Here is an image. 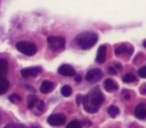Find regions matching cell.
<instances>
[{
    "mask_svg": "<svg viewBox=\"0 0 146 128\" xmlns=\"http://www.w3.org/2000/svg\"><path fill=\"white\" fill-rule=\"evenodd\" d=\"M102 77H103V72L100 69L95 68V69H91L87 72V74H86V76H85V79L87 80L88 82H90V83H96V82L99 81Z\"/></svg>",
    "mask_w": 146,
    "mask_h": 128,
    "instance_id": "5",
    "label": "cell"
},
{
    "mask_svg": "<svg viewBox=\"0 0 146 128\" xmlns=\"http://www.w3.org/2000/svg\"><path fill=\"white\" fill-rule=\"evenodd\" d=\"M42 72L41 67L35 66V67H27L21 70V75L23 78H29V77H36L37 75Z\"/></svg>",
    "mask_w": 146,
    "mask_h": 128,
    "instance_id": "6",
    "label": "cell"
},
{
    "mask_svg": "<svg viewBox=\"0 0 146 128\" xmlns=\"http://www.w3.org/2000/svg\"><path fill=\"white\" fill-rule=\"evenodd\" d=\"M134 113H135V116L138 118V119H145L146 118V105L144 103H140L138 104L135 107V110H134Z\"/></svg>",
    "mask_w": 146,
    "mask_h": 128,
    "instance_id": "9",
    "label": "cell"
},
{
    "mask_svg": "<svg viewBox=\"0 0 146 128\" xmlns=\"http://www.w3.org/2000/svg\"><path fill=\"white\" fill-rule=\"evenodd\" d=\"M37 101H38V99H37V97L35 95L29 96V98H28V108L29 109H32V108L36 105Z\"/></svg>",
    "mask_w": 146,
    "mask_h": 128,
    "instance_id": "17",
    "label": "cell"
},
{
    "mask_svg": "<svg viewBox=\"0 0 146 128\" xmlns=\"http://www.w3.org/2000/svg\"><path fill=\"white\" fill-rule=\"evenodd\" d=\"M58 73L61 74L63 76H68V77H72V76H75L76 72L74 70V68L71 67L70 65H67V64H63L60 67L58 68Z\"/></svg>",
    "mask_w": 146,
    "mask_h": 128,
    "instance_id": "8",
    "label": "cell"
},
{
    "mask_svg": "<svg viewBox=\"0 0 146 128\" xmlns=\"http://www.w3.org/2000/svg\"><path fill=\"white\" fill-rule=\"evenodd\" d=\"M16 48L19 52L23 53L27 56H32L37 52V47L34 43L26 42V41H20L16 44Z\"/></svg>",
    "mask_w": 146,
    "mask_h": 128,
    "instance_id": "3",
    "label": "cell"
},
{
    "mask_svg": "<svg viewBox=\"0 0 146 128\" xmlns=\"http://www.w3.org/2000/svg\"><path fill=\"white\" fill-rule=\"evenodd\" d=\"M66 122V116L63 114H53L48 117V123L52 126H61Z\"/></svg>",
    "mask_w": 146,
    "mask_h": 128,
    "instance_id": "7",
    "label": "cell"
},
{
    "mask_svg": "<svg viewBox=\"0 0 146 128\" xmlns=\"http://www.w3.org/2000/svg\"><path fill=\"white\" fill-rule=\"evenodd\" d=\"M83 98H84V96H82V95H77V105H81L82 104V102H83Z\"/></svg>",
    "mask_w": 146,
    "mask_h": 128,
    "instance_id": "25",
    "label": "cell"
},
{
    "mask_svg": "<svg viewBox=\"0 0 146 128\" xmlns=\"http://www.w3.org/2000/svg\"><path fill=\"white\" fill-rule=\"evenodd\" d=\"M5 128H26L22 124H8L7 126H5Z\"/></svg>",
    "mask_w": 146,
    "mask_h": 128,
    "instance_id": "24",
    "label": "cell"
},
{
    "mask_svg": "<svg viewBox=\"0 0 146 128\" xmlns=\"http://www.w3.org/2000/svg\"><path fill=\"white\" fill-rule=\"evenodd\" d=\"M8 63L5 59H0V77H3L7 73Z\"/></svg>",
    "mask_w": 146,
    "mask_h": 128,
    "instance_id": "15",
    "label": "cell"
},
{
    "mask_svg": "<svg viewBox=\"0 0 146 128\" xmlns=\"http://www.w3.org/2000/svg\"><path fill=\"white\" fill-rule=\"evenodd\" d=\"M119 108L118 107H116V106H110L109 108H108V114H109V116L110 117H112V118H115L116 116L119 114Z\"/></svg>",
    "mask_w": 146,
    "mask_h": 128,
    "instance_id": "16",
    "label": "cell"
},
{
    "mask_svg": "<svg viewBox=\"0 0 146 128\" xmlns=\"http://www.w3.org/2000/svg\"><path fill=\"white\" fill-rule=\"evenodd\" d=\"M104 88L107 92H113L118 89V85L116 82H114L112 79H106L103 83Z\"/></svg>",
    "mask_w": 146,
    "mask_h": 128,
    "instance_id": "10",
    "label": "cell"
},
{
    "mask_svg": "<svg viewBox=\"0 0 146 128\" xmlns=\"http://www.w3.org/2000/svg\"><path fill=\"white\" fill-rule=\"evenodd\" d=\"M122 94L125 96L126 99H130V97H131V96H130V94H126V91H123V92H122Z\"/></svg>",
    "mask_w": 146,
    "mask_h": 128,
    "instance_id": "27",
    "label": "cell"
},
{
    "mask_svg": "<svg viewBox=\"0 0 146 128\" xmlns=\"http://www.w3.org/2000/svg\"><path fill=\"white\" fill-rule=\"evenodd\" d=\"M53 89H54V84H53L51 81H48V80L43 81L40 86V91L44 94L49 93V92H51Z\"/></svg>",
    "mask_w": 146,
    "mask_h": 128,
    "instance_id": "11",
    "label": "cell"
},
{
    "mask_svg": "<svg viewBox=\"0 0 146 128\" xmlns=\"http://www.w3.org/2000/svg\"><path fill=\"white\" fill-rule=\"evenodd\" d=\"M9 87V82L6 78L4 77H0V95L7 91Z\"/></svg>",
    "mask_w": 146,
    "mask_h": 128,
    "instance_id": "14",
    "label": "cell"
},
{
    "mask_svg": "<svg viewBox=\"0 0 146 128\" xmlns=\"http://www.w3.org/2000/svg\"><path fill=\"white\" fill-rule=\"evenodd\" d=\"M30 128H38V127H37V126H31Z\"/></svg>",
    "mask_w": 146,
    "mask_h": 128,
    "instance_id": "28",
    "label": "cell"
},
{
    "mask_svg": "<svg viewBox=\"0 0 146 128\" xmlns=\"http://www.w3.org/2000/svg\"><path fill=\"white\" fill-rule=\"evenodd\" d=\"M48 47L52 51H58L64 48L65 39L61 36H49L47 38Z\"/></svg>",
    "mask_w": 146,
    "mask_h": 128,
    "instance_id": "4",
    "label": "cell"
},
{
    "mask_svg": "<svg viewBox=\"0 0 146 128\" xmlns=\"http://www.w3.org/2000/svg\"><path fill=\"white\" fill-rule=\"evenodd\" d=\"M104 101V96L99 87H95L83 98V107L88 113H96Z\"/></svg>",
    "mask_w": 146,
    "mask_h": 128,
    "instance_id": "1",
    "label": "cell"
},
{
    "mask_svg": "<svg viewBox=\"0 0 146 128\" xmlns=\"http://www.w3.org/2000/svg\"><path fill=\"white\" fill-rule=\"evenodd\" d=\"M106 59V46L101 45L97 51V56H96V61L98 63H104Z\"/></svg>",
    "mask_w": 146,
    "mask_h": 128,
    "instance_id": "12",
    "label": "cell"
},
{
    "mask_svg": "<svg viewBox=\"0 0 146 128\" xmlns=\"http://www.w3.org/2000/svg\"><path fill=\"white\" fill-rule=\"evenodd\" d=\"M37 107V109H38V111H43L44 110V102L43 101H37V103H36V105H35Z\"/></svg>",
    "mask_w": 146,
    "mask_h": 128,
    "instance_id": "23",
    "label": "cell"
},
{
    "mask_svg": "<svg viewBox=\"0 0 146 128\" xmlns=\"http://www.w3.org/2000/svg\"><path fill=\"white\" fill-rule=\"evenodd\" d=\"M138 74H139V76L141 78H146V67L145 66H143V67H141L139 70H138Z\"/></svg>",
    "mask_w": 146,
    "mask_h": 128,
    "instance_id": "22",
    "label": "cell"
},
{
    "mask_svg": "<svg viewBox=\"0 0 146 128\" xmlns=\"http://www.w3.org/2000/svg\"><path fill=\"white\" fill-rule=\"evenodd\" d=\"M61 94H62L63 96L68 97V96H70L71 94H72V89H71V87L68 85L63 86V87L61 88Z\"/></svg>",
    "mask_w": 146,
    "mask_h": 128,
    "instance_id": "18",
    "label": "cell"
},
{
    "mask_svg": "<svg viewBox=\"0 0 146 128\" xmlns=\"http://www.w3.org/2000/svg\"><path fill=\"white\" fill-rule=\"evenodd\" d=\"M9 100H10L11 102H13V103H16V102L20 101L21 98L19 95H17V94H12V95L9 96Z\"/></svg>",
    "mask_w": 146,
    "mask_h": 128,
    "instance_id": "21",
    "label": "cell"
},
{
    "mask_svg": "<svg viewBox=\"0 0 146 128\" xmlns=\"http://www.w3.org/2000/svg\"><path fill=\"white\" fill-rule=\"evenodd\" d=\"M133 52V48L131 46H128L125 47V45H122V46H119L116 48L115 53L116 55H120V54H123V53H127V54H131Z\"/></svg>",
    "mask_w": 146,
    "mask_h": 128,
    "instance_id": "13",
    "label": "cell"
},
{
    "mask_svg": "<svg viewBox=\"0 0 146 128\" xmlns=\"http://www.w3.org/2000/svg\"><path fill=\"white\" fill-rule=\"evenodd\" d=\"M108 72H109L110 74H112V75H115L116 73H117V70L114 68V66L113 67H109L108 68Z\"/></svg>",
    "mask_w": 146,
    "mask_h": 128,
    "instance_id": "26",
    "label": "cell"
},
{
    "mask_svg": "<svg viewBox=\"0 0 146 128\" xmlns=\"http://www.w3.org/2000/svg\"><path fill=\"white\" fill-rule=\"evenodd\" d=\"M66 128H82V124L78 120H73L70 123H68Z\"/></svg>",
    "mask_w": 146,
    "mask_h": 128,
    "instance_id": "20",
    "label": "cell"
},
{
    "mask_svg": "<svg viewBox=\"0 0 146 128\" xmlns=\"http://www.w3.org/2000/svg\"><path fill=\"white\" fill-rule=\"evenodd\" d=\"M98 40V36L94 32H82L79 35H77L75 38V41L77 45L81 49H90L96 44Z\"/></svg>",
    "mask_w": 146,
    "mask_h": 128,
    "instance_id": "2",
    "label": "cell"
},
{
    "mask_svg": "<svg viewBox=\"0 0 146 128\" xmlns=\"http://www.w3.org/2000/svg\"><path fill=\"white\" fill-rule=\"evenodd\" d=\"M123 81L125 83H133V82L136 81V77L133 74H126V75L123 76Z\"/></svg>",
    "mask_w": 146,
    "mask_h": 128,
    "instance_id": "19",
    "label": "cell"
}]
</instances>
